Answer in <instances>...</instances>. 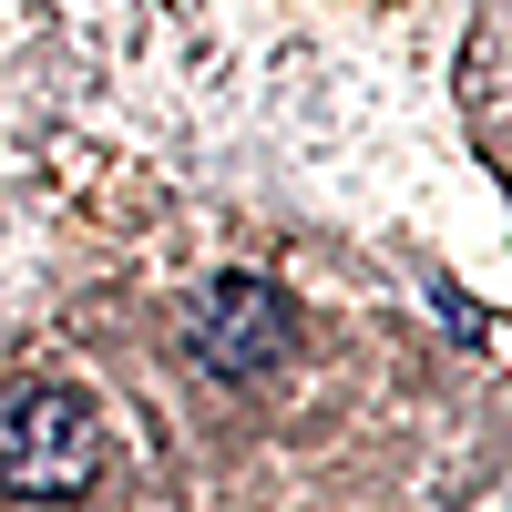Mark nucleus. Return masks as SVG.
<instances>
[{"instance_id":"1","label":"nucleus","mask_w":512,"mask_h":512,"mask_svg":"<svg viewBox=\"0 0 512 512\" xmlns=\"http://www.w3.org/2000/svg\"><path fill=\"white\" fill-rule=\"evenodd\" d=\"M93 461H103L93 400H72V390H21L11 410H0V482H11V492L72 502L82 482H93Z\"/></svg>"},{"instance_id":"2","label":"nucleus","mask_w":512,"mask_h":512,"mask_svg":"<svg viewBox=\"0 0 512 512\" xmlns=\"http://www.w3.org/2000/svg\"><path fill=\"white\" fill-rule=\"evenodd\" d=\"M277 338H287V308H277L256 277H216V287L195 297V349L216 359V369H236V379H246V369H267V359H277Z\"/></svg>"}]
</instances>
